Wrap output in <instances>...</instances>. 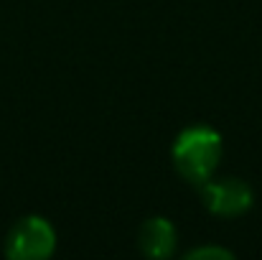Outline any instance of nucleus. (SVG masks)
<instances>
[{
  "label": "nucleus",
  "instance_id": "f257e3e1",
  "mask_svg": "<svg viewBox=\"0 0 262 260\" xmlns=\"http://www.w3.org/2000/svg\"><path fill=\"white\" fill-rule=\"evenodd\" d=\"M222 151H224L222 135L214 128L191 125L176 135L171 158H173V166L181 173V178H186L193 186H201L216 173L219 161H222Z\"/></svg>",
  "mask_w": 262,
  "mask_h": 260
},
{
  "label": "nucleus",
  "instance_id": "f03ea898",
  "mask_svg": "<svg viewBox=\"0 0 262 260\" xmlns=\"http://www.w3.org/2000/svg\"><path fill=\"white\" fill-rule=\"evenodd\" d=\"M56 250V232L49 219L28 214L18 219L5 237V255L10 260H46Z\"/></svg>",
  "mask_w": 262,
  "mask_h": 260
},
{
  "label": "nucleus",
  "instance_id": "7ed1b4c3",
  "mask_svg": "<svg viewBox=\"0 0 262 260\" xmlns=\"http://www.w3.org/2000/svg\"><path fill=\"white\" fill-rule=\"evenodd\" d=\"M201 189V202L204 207L216 214V217H242L250 207H252V189L247 181L227 176V178H209L206 184L199 186Z\"/></svg>",
  "mask_w": 262,
  "mask_h": 260
},
{
  "label": "nucleus",
  "instance_id": "20e7f679",
  "mask_svg": "<svg viewBox=\"0 0 262 260\" xmlns=\"http://www.w3.org/2000/svg\"><path fill=\"white\" fill-rule=\"evenodd\" d=\"M138 248L148 258H171L176 253V227L166 217H150L138 230Z\"/></svg>",
  "mask_w": 262,
  "mask_h": 260
},
{
  "label": "nucleus",
  "instance_id": "39448f33",
  "mask_svg": "<svg viewBox=\"0 0 262 260\" xmlns=\"http://www.w3.org/2000/svg\"><path fill=\"white\" fill-rule=\"evenodd\" d=\"M188 260H232L234 253L232 250H224L219 245H201V248H193L186 253Z\"/></svg>",
  "mask_w": 262,
  "mask_h": 260
}]
</instances>
